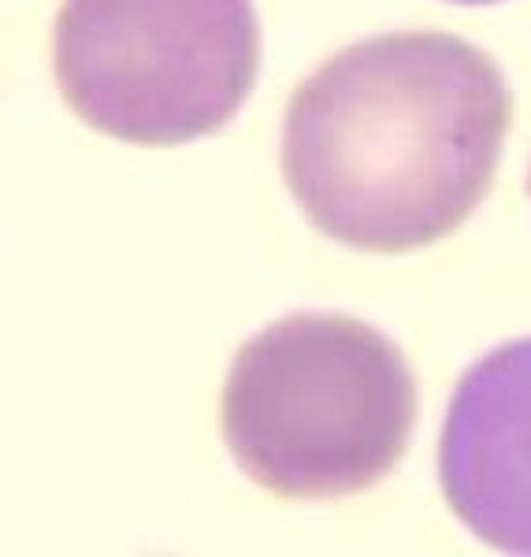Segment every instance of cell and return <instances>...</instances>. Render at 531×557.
Segmentation results:
<instances>
[{"mask_svg":"<svg viewBox=\"0 0 531 557\" xmlns=\"http://www.w3.org/2000/svg\"><path fill=\"white\" fill-rule=\"evenodd\" d=\"M513 127L506 75L435 30L365 38L298 86L283 178L320 235L409 253L454 235L487 197Z\"/></svg>","mask_w":531,"mask_h":557,"instance_id":"1","label":"cell"},{"mask_svg":"<svg viewBox=\"0 0 531 557\" xmlns=\"http://www.w3.org/2000/svg\"><path fill=\"white\" fill-rule=\"evenodd\" d=\"M220 428L238 469L275 498H346L375 487L409 450L417 380L372 323L294 312L238 349Z\"/></svg>","mask_w":531,"mask_h":557,"instance_id":"2","label":"cell"},{"mask_svg":"<svg viewBox=\"0 0 531 557\" xmlns=\"http://www.w3.org/2000/svg\"><path fill=\"white\" fill-rule=\"evenodd\" d=\"M52 71L86 127L131 146L223 131L260 71L254 0H64Z\"/></svg>","mask_w":531,"mask_h":557,"instance_id":"3","label":"cell"},{"mask_svg":"<svg viewBox=\"0 0 531 557\" xmlns=\"http://www.w3.org/2000/svg\"><path fill=\"white\" fill-rule=\"evenodd\" d=\"M457 520L509 554H531V338L491 349L457 383L439 443Z\"/></svg>","mask_w":531,"mask_h":557,"instance_id":"4","label":"cell"},{"mask_svg":"<svg viewBox=\"0 0 531 557\" xmlns=\"http://www.w3.org/2000/svg\"><path fill=\"white\" fill-rule=\"evenodd\" d=\"M449 4H498V0H449Z\"/></svg>","mask_w":531,"mask_h":557,"instance_id":"5","label":"cell"},{"mask_svg":"<svg viewBox=\"0 0 531 557\" xmlns=\"http://www.w3.org/2000/svg\"><path fill=\"white\" fill-rule=\"evenodd\" d=\"M528 194H531V175H528Z\"/></svg>","mask_w":531,"mask_h":557,"instance_id":"6","label":"cell"}]
</instances>
